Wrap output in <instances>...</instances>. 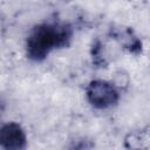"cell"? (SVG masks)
Instances as JSON below:
<instances>
[{
  "instance_id": "6da1fadb",
  "label": "cell",
  "mask_w": 150,
  "mask_h": 150,
  "mask_svg": "<svg viewBox=\"0 0 150 150\" xmlns=\"http://www.w3.org/2000/svg\"><path fill=\"white\" fill-rule=\"evenodd\" d=\"M70 28L62 23H42L35 27L27 39V54L32 60H43L53 49L67 45Z\"/></svg>"
},
{
  "instance_id": "7a4b0ae2",
  "label": "cell",
  "mask_w": 150,
  "mask_h": 150,
  "mask_svg": "<svg viewBox=\"0 0 150 150\" xmlns=\"http://www.w3.org/2000/svg\"><path fill=\"white\" fill-rule=\"evenodd\" d=\"M87 98L95 108L107 109L117 103L120 95L111 83L102 80H95L91 81L87 88Z\"/></svg>"
},
{
  "instance_id": "3957f363",
  "label": "cell",
  "mask_w": 150,
  "mask_h": 150,
  "mask_svg": "<svg viewBox=\"0 0 150 150\" xmlns=\"http://www.w3.org/2000/svg\"><path fill=\"white\" fill-rule=\"evenodd\" d=\"M0 144L9 150L23 149L26 146V135L21 127L14 122L5 124L0 131Z\"/></svg>"
}]
</instances>
